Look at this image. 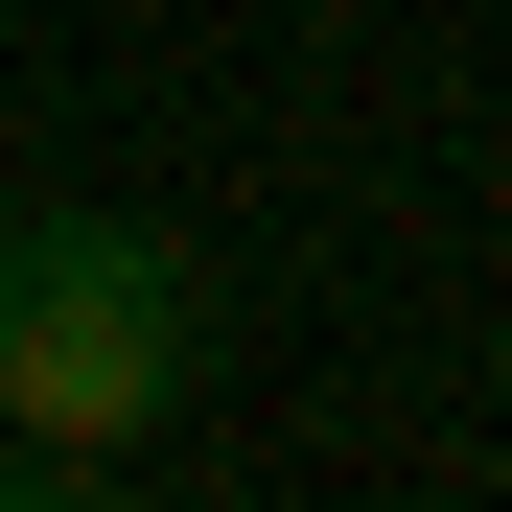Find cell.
Segmentation results:
<instances>
[{"instance_id": "1", "label": "cell", "mask_w": 512, "mask_h": 512, "mask_svg": "<svg viewBox=\"0 0 512 512\" xmlns=\"http://www.w3.org/2000/svg\"><path fill=\"white\" fill-rule=\"evenodd\" d=\"M187 373H210V303L140 210H24L0 233V443H24V489H117L187 419Z\"/></svg>"}, {"instance_id": "2", "label": "cell", "mask_w": 512, "mask_h": 512, "mask_svg": "<svg viewBox=\"0 0 512 512\" xmlns=\"http://www.w3.org/2000/svg\"><path fill=\"white\" fill-rule=\"evenodd\" d=\"M0 489H24V443H0Z\"/></svg>"}]
</instances>
